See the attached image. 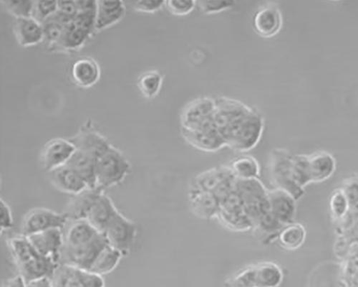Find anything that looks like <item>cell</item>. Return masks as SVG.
I'll return each mask as SVG.
<instances>
[{
  "label": "cell",
  "instance_id": "cell-42",
  "mask_svg": "<svg viewBox=\"0 0 358 287\" xmlns=\"http://www.w3.org/2000/svg\"><path fill=\"white\" fill-rule=\"evenodd\" d=\"M165 1L158 0H143L134 4L136 10L142 13H152L161 10L165 6Z\"/></svg>",
  "mask_w": 358,
  "mask_h": 287
},
{
  "label": "cell",
  "instance_id": "cell-43",
  "mask_svg": "<svg viewBox=\"0 0 358 287\" xmlns=\"http://www.w3.org/2000/svg\"><path fill=\"white\" fill-rule=\"evenodd\" d=\"M25 285L24 279L18 274L6 281L3 287H25Z\"/></svg>",
  "mask_w": 358,
  "mask_h": 287
},
{
  "label": "cell",
  "instance_id": "cell-12",
  "mask_svg": "<svg viewBox=\"0 0 358 287\" xmlns=\"http://www.w3.org/2000/svg\"><path fill=\"white\" fill-rule=\"evenodd\" d=\"M76 148L69 139L56 138L48 141L41 154V162L44 169L50 172L66 165Z\"/></svg>",
  "mask_w": 358,
  "mask_h": 287
},
{
  "label": "cell",
  "instance_id": "cell-24",
  "mask_svg": "<svg viewBox=\"0 0 358 287\" xmlns=\"http://www.w3.org/2000/svg\"><path fill=\"white\" fill-rule=\"evenodd\" d=\"M234 177L229 165L207 169L196 177L192 189L215 193L225 181Z\"/></svg>",
  "mask_w": 358,
  "mask_h": 287
},
{
  "label": "cell",
  "instance_id": "cell-28",
  "mask_svg": "<svg viewBox=\"0 0 358 287\" xmlns=\"http://www.w3.org/2000/svg\"><path fill=\"white\" fill-rule=\"evenodd\" d=\"M307 238L306 227L295 221L285 225L281 230L278 240L280 246L288 251L299 249Z\"/></svg>",
  "mask_w": 358,
  "mask_h": 287
},
{
  "label": "cell",
  "instance_id": "cell-18",
  "mask_svg": "<svg viewBox=\"0 0 358 287\" xmlns=\"http://www.w3.org/2000/svg\"><path fill=\"white\" fill-rule=\"evenodd\" d=\"M189 204L192 212L197 217L206 220L217 218L220 200L214 193L192 189Z\"/></svg>",
  "mask_w": 358,
  "mask_h": 287
},
{
  "label": "cell",
  "instance_id": "cell-29",
  "mask_svg": "<svg viewBox=\"0 0 358 287\" xmlns=\"http://www.w3.org/2000/svg\"><path fill=\"white\" fill-rule=\"evenodd\" d=\"M233 175L238 180L259 178L261 168L257 160L250 155H245L234 159L229 164Z\"/></svg>",
  "mask_w": 358,
  "mask_h": 287
},
{
  "label": "cell",
  "instance_id": "cell-4",
  "mask_svg": "<svg viewBox=\"0 0 358 287\" xmlns=\"http://www.w3.org/2000/svg\"><path fill=\"white\" fill-rule=\"evenodd\" d=\"M130 170L129 160L120 150L111 146L96 161V187L105 190L121 184Z\"/></svg>",
  "mask_w": 358,
  "mask_h": 287
},
{
  "label": "cell",
  "instance_id": "cell-32",
  "mask_svg": "<svg viewBox=\"0 0 358 287\" xmlns=\"http://www.w3.org/2000/svg\"><path fill=\"white\" fill-rule=\"evenodd\" d=\"M90 36L91 35L71 21L66 26L63 36L57 46L65 50H76L81 47Z\"/></svg>",
  "mask_w": 358,
  "mask_h": 287
},
{
  "label": "cell",
  "instance_id": "cell-11",
  "mask_svg": "<svg viewBox=\"0 0 358 287\" xmlns=\"http://www.w3.org/2000/svg\"><path fill=\"white\" fill-rule=\"evenodd\" d=\"M217 110V99L199 97L189 103L181 115L182 129L193 130L213 119Z\"/></svg>",
  "mask_w": 358,
  "mask_h": 287
},
{
  "label": "cell",
  "instance_id": "cell-20",
  "mask_svg": "<svg viewBox=\"0 0 358 287\" xmlns=\"http://www.w3.org/2000/svg\"><path fill=\"white\" fill-rule=\"evenodd\" d=\"M13 29L15 38L21 46H31L44 41L43 25L32 17L16 18Z\"/></svg>",
  "mask_w": 358,
  "mask_h": 287
},
{
  "label": "cell",
  "instance_id": "cell-40",
  "mask_svg": "<svg viewBox=\"0 0 358 287\" xmlns=\"http://www.w3.org/2000/svg\"><path fill=\"white\" fill-rule=\"evenodd\" d=\"M78 12L76 1H57L56 13L66 24L73 21Z\"/></svg>",
  "mask_w": 358,
  "mask_h": 287
},
{
  "label": "cell",
  "instance_id": "cell-22",
  "mask_svg": "<svg viewBox=\"0 0 358 287\" xmlns=\"http://www.w3.org/2000/svg\"><path fill=\"white\" fill-rule=\"evenodd\" d=\"M311 183H322L329 179L336 172V160L330 153L319 152L308 155Z\"/></svg>",
  "mask_w": 358,
  "mask_h": 287
},
{
  "label": "cell",
  "instance_id": "cell-7",
  "mask_svg": "<svg viewBox=\"0 0 358 287\" xmlns=\"http://www.w3.org/2000/svg\"><path fill=\"white\" fill-rule=\"evenodd\" d=\"M292 156L284 149L275 150L268 164V174L275 188L287 191L297 200L303 197L305 190L297 188L292 181Z\"/></svg>",
  "mask_w": 358,
  "mask_h": 287
},
{
  "label": "cell",
  "instance_id": "cell-14",
  "mask_svg": "<svg viewBox=\"0 0 358 287\" xmlns=\"http://www.w3.org/2000/svg\"><path fill=\"white\" fill-rule=\"evenodd\" d=\"M48 174L52 186L64 193L76 195L89 188L85 181L67 164L48 172Z\"/></svg>",
  "mask_w": 358,
  "mask_h": 287
},
{
  "label": "cell",
  "instance_id": "cell-16",
  "mask_svg": "<svg viewBox=\"0 0 358 287\" xmlns=\"http://www.w3.org/2000/svg\"><path fill=\"white\" fill-rule=\"evenodd\" d=\"M268 200L271 211L285 225L294 222L296 200L287 191L274 188L268 190Z\"/></svg>",
  "mask_w": 358,
  "mask_h": 287
},
{
  "label": "cell",
  "instance_id": "cell-33",
  "mask_svg": "<svg viewBox=\"0 0 358 287\" xmlns=\"http://www.w3.org/2000/svg\"><path fill=\"white\" fill-rule=\"evenodd\" d=\"M330 210L333 218L338 221L345 220L348 216L350 206L347 195L342 188L334 192L330 198Z\"/></svg>",
  "mask_w": 358,
  "mask_h": 287
},
{
  "label": "cell",
  "instance_id": "cell-30",
  "mask_svg": "<svg viewBox=\"0 0 358 287\" xmlns=\"http://www.w3.org/2000/svg\"><path fill=\"white\" fill-rule=\"evenodd\" d=\"M123 254L109 244L101 252L90 272L100 276L113 272L120 264Z\"/></svg>",
  "mask_w": 358,
  "mask_h": 287
},
{
  "label": "cell",
  "instance_id": "cell-17",
  "mask_svg": "<svg viewBox=\"0 0 358 287\" xmlns=\"http://www.w3.org/2000/svg\"><path fill=\"white\" fill-rule=\"evenodd\" d=\"M105 190L96 187L87 188L78 195H73L64 214L69 221L85 220L90 210Z\"/></svg>",
  "mask_w": 358,
  "mask_h": 287
},
{
  "label": "cell",
  "instance_id": "cell-3",
  "mask_svg": "<svg viewBox=\"0 0 358 287\" xmlns=\"http://www.w3.org/2000/svg\"><path fill=\"white\" fill-rule=\"evenodd\" d=\"M284 280L282 268L273 262L250 265L224 282V287H279Z\"/></svg>",
  "mask_w": 358,
  "mask_h": 287
},
{
  "label": "cell",
  "instance_id": "cell-21",
  "mask_svg": "<svg viewBox=\"0 0 358 287\" xmlns=\"http://www.w3.org/2000/svg\"><path fill=\"white\" fill-rule=\"evenodd\" d=\"M118 211L111 198L103 192L90 210L85 220L99 233L103 234L108 224Z\"/></svg>",
  "mask_w": 358,
  "mask_h": 287
},
{
  "label": "cell",
  "instance_id": "cell-34",
  "mask_svg": "<svg viewBox=\"0 0 358 287\" xmlns=\"http://www.w3.org/2000/svg\"><path fill=\"white\" fill-rule=\"evenodd\" d=\"M42 25L44 32V41L50 46H57L63 36L66 25L51 16Z\"/></svg>",
  "mask_w": 358,
  "mask_h": 287
},
{
  "label": "cell",
  "instance_id": "cell-37",
  "mask_svg": "<svg viewBox=\"0 0 358 287\" xmlns=\"http://www.w3.org/2000/svg\"><path fill=\"white\" fill-rule=\"evenodd\" d=\"M196 1L192 0H169L165 6L173 15L185 16L190 14L196 7Z\"/></svg>",
  "mask_w": 358,
  "mask_h": 287
},
{
  "label": "cell",
  "instance_id": "cell-19",
  "mask_svg": "<svg viewBox=\"0 0 358 287\" xmlns=\"http://www.w3.org/2000/svg\"><path fill=\"white\" fill-rule=\"evenodd\" d=\"M64 234V246L73 248L92 241L101 233L87 220H69Z\"/></svg>",
  "mask_w": 358,
  "mask_h": 287
},
{
  "label": "cell",
  "instance_id": "cell-35",
  "mask_svg": "<svg viewBox=\"0 0 358 287\" xmlns=\"http://www.w3.org/2000/svg\"><path fill=\"white\" fill-rule=\"evenodd\" d=\"M15 18H31L33 15L35 1H2Z\"/></svg>",
  "mask_w": 358,
  "mask_h": 287
},
{
  "label": "cell",
  "instance_id": "cell-15",
  "mask_svg": "<svg viewBox=\"0 0 358 287\" xmlns=\"http://www.w3.org/2000/svg\"><path fill=\"white\" fill-rule=\"evenodd\" d=\"M283 24L280 9L274 6H268L259 9L253 18L255 32L261 37L271 38L279 34Z\"/></svg>",
  "mask_w": 358,
  "mask_h": 287
},
{
  "label": "cell",
  "instance_id": "cell-27",
  "mask_svg": "<svg viewBox=\"0 0 358 287\" xmlns=\"http://www.w3.org/2000/svg\"><path fill=\"white\" fill-rule=\"evenodd\" d=\"M96 161L92 155L76 150L67 164L78 172L89 188H96Z\"/></svg>",
  "mask_w": 358,
  "mask_h": 287
},
{
  "label": "cell",
  "instance_id": "cell-10",
  "mask_svg": "<svg viewBox=\"0 0 358 287\" xmlns=\"http://www.w3.org/2000/svg\"><path fill=\"white\" fill-rule=\"evenodd\" d=\"M214 118L196 129H181L182 135L190 146L206 153H215L227 148L226 142L215 125Z\"/></svg>",
  "mask_w": 358,
  "mask_h": 287
},
{
  "label": "cell",
  "instance_id": "cell-23",
  "mask_svg": "<svg viewBox=\"0 0 358 287\" xmlns=\"http://www.w3.org/2000/svg\"><path fill=\"white\" fill-rule=\"evenodd\" d=\"M69 140L76 150L91 155L97 160L111 146L103 136L91 131L80 132Z\"/></svg>",
  "mask_w": 358,
  "mask_h": 287
},
{
  "label": "cell",
  "instance_id": "cell-41",
  "mask_svg": "<svg viewBox=\"0 0 358 287\" xmlns=\"http://www.w3.org/2000/svg\"><path fill=\"white\" fill-rule=\"evenodd\" d=\"M13 216L9 205L2 198L0 199V232L8 231L13 227Z\"/></svg>",
  "mask_w": 358,
  "mask_h": 287
},
{
  "label": "cell",
  "instance_id": "cell-39",
  "mask_svg": "<svg viewBox=\"0 0 358 287\" xmlns=\"http://www.w3.org/2000/svg\"><path fill=\"white\" fill-rule=\"evenodd\" d=\"M235 4L234 1H198L196 6L203 13L212 15L228 10Z\"/></svg>",
  "mask_w": 358,
  "mask_h": 287
},
{
  "label": "cell",
  "instance_id": "cell-26",
  "mask_svg": "<svg viewBox=\"0 0 358 287\" xmlns=\"http://www.w3.org/2000/svg\"><path fill=\"white\" fill-rule=\"evenodd\" d=\"M100 76L99 66L90 57L76 61L72 68L73 80L83 88H91L99 80Z\"/></svg>",
  "mask_w": 358,
  "mask_h": 287
},
{
  "label": "cell",
  "instance_id": "cell-38",
  "mask_svg": "<svg viewBox=\"0 0 358 287\" xmlns=\"http://www.w3.org/2000/svg\"><path fill=\"white\" fill-rule=\"evenodd\" d=\"M57 10V1H35L32 18L43 24Z\"/></svg>",
  "mask_w": 358,
  "mask_h": 287
},
{
  "label": "cell",
  "instance_id": "cell-36",
  "mask_svg": "<svg viewBox=\"0 0 358 287\" xmlns=\"http://www.w3.org/2000/svg\"><path fill=\"white\" fill-rule=\"evenodd\" d=\"M342 281L344 287H358V255H353L346 262Z\"/></svg>",
  "mask_w": 358,
  "mask_h": 287
},
{
  "label": "cell",
  "instance_id": "cell-5",
  "mask_svg": "<svg viewBox=\"0 0 358 287\" xmlns=\"http://www.w3.org/2000/svg\"><path fill=\"white\" fill-rule=\"evenodd\" d=\"M217 219L223 226L232 232H246L253 229V224L248 216L244 201L235 188L220 200Z\"/></svg>",
  "mask_w": 358,
  "mask_h": 287
},
{
  "label": "cell",
  "instance_id": "cell-31",
  "mask_svg": "<svg viewBox=\"0 0 358 287\" xmlns=\"http://www.w3.org/2000/svg\"><path fill=\"white\" fill-rule=\"evenodd\" d=\"M164 82L162 74L158 71H149L143 74L138 80V88L147 99H154L159 93Z\"/></svg>",
  "mask_w": 358,
  "mask_h": 287
},
{
  "label": "cell",
  "instance_id": "cell-1",
  "mask_svg": "<svg viewBox=\"0 0 358 287\" xmlns=\"http://www.w3.org/2000/svg\"><path fill=\"white\" fill-rule=\"evenodd\" d=\"M214 120L227 147L238 153L253 150L264 129V120L256 109L226 97L217 98Z\"/></svg>",
  "mask_w": 358,
  "mask_h": 287
},
{
  "label": "cell",
  "instance_id": "cell-45",
  "mask_svg": "<svg viewBox=\"0 0 358 287\" xmlns=\"http://www.w3.org/2000/svg\"><path fill=\"white\" fill-rule=\"evenodd\" d=\"M25 287H53L50 279L45 278L26 284Z\"/></svg>",
  "mask_w": 358,
  "mask_h": 287
},
{
  "label": "cell",
  "instance_id": "cell-44",
  "mask_svg": "<svg viewBox=\"0 0 358 287\" xmlns=\"http://www.w3.org/2000/svg\"><path fill=\"white\" fill-rule=\"evenodd\" d=\"M76 4L79 11L96 10L97 8V1H94V0H87V1L81 0V1H76Z\"/></svg>",
  "mask_w": 358,
  "mask_h": 287
},
{
  "label": "cell",
  "instance_id": "cell-8",
  "mask_svg": "<svg viewBox=\"0 0 358 287\" xmlns=\"http://www.w3.org/2000/svg\"><path fill=\"white\" fill-rule=\"evenodd\" d=\"M108 245L105 236L100 234L92 241L82 246L73 248L64 246L59 265L89 271L99 255Z\"/></svg>",
  "mask_w": 358,
  "mask_h": 287
},
{
  "label": "cell",
  "instance_id": "cell-25",
  "mask_svg": "<svg viewBox=\"0 0 358 287\" xmlns=\"http://www.w3.org/2000/svg\"><path fill=\"white\" fill-rule=\"evenodd\" d=\"M125 12V6L122 1H97L96 31L103 30L121 20Z\"/></svg>",
  "mask_w": 358,
  "mask_h": 287
},
{
  "label": "cell",
  "instance_id": "cell-9",
  "mask_svg": "<svg viewBox=\"0 0 358 287\" xmlns=\"http://www.w3.org/2000/svg\"><path fill=\"white\" fill-rule=\"evenodd\" d=\"M69 219L63 214L46 208H35L24 216L21 224V234L24 237L47 231L52 228L64 230Z\"/></svg>",
  "mask_w": 358,
  "mask_h": 287
},
{
  "label": "cell",
  "instance_id": "cell-2",
  "mask_svg": "<svg viewBox=\"0 0 358 287\" xmlns=\"http://www.w3.org/2000/svg\"><path fill=\"white\" fill-rule=\"evenodd\" d=\"M8 245L18 274L26 284L45 278L51 279L59 266L41 255L22 234L9 239Z\"/></svg>",
  "mask_w": 358,
  "mask_h": 287
},
{
  "label": "cell",
  "instance_id": "cell-13",
  "mask_svg": "<svg viewBox=\"0 0 358 287\" xmlns=\"http://www.w3.org/2000/svg\"><path fill=\"white\" fill-rule=\"evenodd\" d=\"M27 237L41 255L59 265L64 246V230L52 228Z\"/></svg>",
  "mask_w": 358,
  "mask_h": 287
},
{
  "label": "cell",
  "instance_id": "cell-6",
  "mask_svg": "<svg viewBox=\"0 0 358 287\" xmlns=\"http://www.w3.org/2000/svg\"><path fill=\"white\" fill-rule=\"evenodd\" d=\"M137 234L136 223L119 211L108 224L103 233L108 244L120 251L124 257L130 253L135 244Z\"/></svg>",
  "mask_w": 358,
  "mask_h": 287
}]
</instances>
